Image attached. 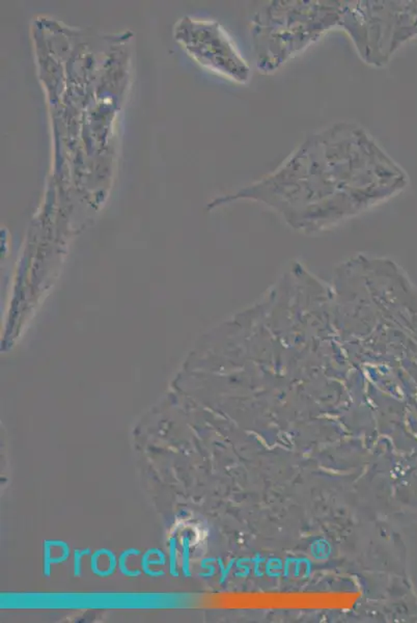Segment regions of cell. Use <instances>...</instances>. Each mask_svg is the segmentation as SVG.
I'll list each match as a JSON object with an SVG mask.
<instances>
[{
  "label": "cell",
  "instance_id": "6da1fadb",
  "mask_svg": "<svg viewBox=\"0 0 417 623\" xmlns=\"http://www.w3.org/2000/svg\"><path fill=\"white\" fill-rule=\"evenodd\" d=\"M407 182L365 128L339 123L310 136L274 173L244 194L255 198H383Z\"/></svg>",
  "mask_w": 417,
  "mask_h": 623
},
{
  "label": "cell",
  "instance_id": "7a4b0ae2",
  "mask_svg": "<svg viewBox=\"0 0 417 623\" xmlns=\"http://www.w3.org/2000/svg\"><path fill=\"white\" fill-rule=\"evenodd\" d=\"M343 1H272L253 19L257 67L272 73L288 59L339 25Z\"/></svg>",
  "mask_w": 417,
  "mask_h": 623
},
{
  "label": "cell",
  "instance_id": "3957f363",
  "mask_svg": "<svg viewBox=\"0 0 417 623\" xmlns=\"http://www.w3.org/2000/svg\"><path fill=\"white\" fill-rule=\"evenodd\" d=\"M339 26L350 35L361 59L380 67L417 34V2L343 1Z\"/></svg>",
  "mask_w": 417,
  "mask_h": 623
},
{
  "label": "cell",
  "instance_id": "277c9868",
  "mask_svg": "<svg viewBox=\"0 0 417 623\" xmlns=\"http://www.w3.org/2000/svg\"><path fill=\"white\" fill-rule=\"evenodd\" d=\"M194 30L191 47L203 65L237 83L249 81L250 68L219 24L198 23Z\"/></svg>",
  "mask_w": 417,
  "mask_h": 623
},
{
  "label": "cell",
  "instance_id": "5b68a950",
  "mask_svg": "<svg viewBox=\"0 0 417 623\" xmlns=\"http://www.w3.org/2000/svg\"><path fill=\"white\" fill-rule=\"evenodd\" d=\"M43 549V574L46 578H49L52 565L61 564L70 558V545L63 540H45Z\"/></svg>",
  "mask_w": 417,
  "mask_h": 623
},
{
  "label": "cell",
  "instance_id": "8992f818",
  "mask_svg": "<svg viewBox=\"0 0 417 623\" xmlns=\"http://www.w3.org/2000/svg\"><path fill=\"white\" fill-rule=\"evenodd\" d=\"M116 554L108 549H99L90 554V571L99 578H109L119 566Z\"/></svg>",
  "mask_w": 417,
  "mask_h": 623
},
{
  "label": "cell",
  "instance_id": "52a82bcc",
  "mask_svg": "<svg viewBox=\"0 0 417 623\" xmlns=\"http://www.w3.org/2000/svg\"><path fill=\"white\" fill-rule=\"evenodd\" d=\"M167 554L162 550L152 547L145 551L140 559V569L145 576L150 578H164L165 571L163 569H155V566H164L167 565Z\"/></svg>",
  "mask_w": 417,
  "mask_h": 623
},
{
  "label": "cell",
  "instance_id": "ba28073f",
  "mask_svg": "<svg viewBox=\"0 0 417 623\" xmlns=\"http://www.w3.org/2000/svg\"><path fill=\"white\" fill-rule=\"evenodd\" d=\"M132 554L140 556L141 552L138 549H135V547H130V549L125 550V551L121 553L120 556H119V571L123 576H127V578H138V576H141V572H143L141 569H138H138H130L128 566L130 557Z\"/></svg>",
  "mask_w": 417,
  "mask_h": 623
},
{
  "label": "cell",
  "instance_id": "9c48e42d",
  "mask_svg": "<svg viewBox=\"0 0 417 623\" xmlns=\"http://www.w3.org/2000/svg\"><path fill=\"white\" fill-rule=\"evenodd\" d=\"M169 574L173 578H179L180 572L178 569V538L171 537L169 540Z\"/></svg>",
  "mask_w": 417,
  "mask_h": 623
},
{
  "label": "cell",
  "instance_id": "30bf717a",
  "mask_svg": "<svg viewBox=\"0 0 417 623\" xmlns=\"http://www.w3.org/2000/svg\"><path fill=\"white\" fill-rule=\"evenodd\" d=\"M182 574L185 578H191V539L187 534L182 537Z\"/></svg>",
  "mask_w": 417,
  "mask_h": 623
},
{
  "label": "cell",
  "instance_id": "8fae6325",
  "mask_svg": "<svg viewBox=\"0 0 417 623\" xmlns=\"http://www.w3.org/2000/svg\"><path fill=\"white\" fill-rule=\"evenodd\" d=\"M92 552L90 549L74 550L73 552V574L75 578H80L81 569H83V558L85 556H90Z\"/></svg>",
  "mask_w": 417,
  "mask_h": 623
}]
</instances>
